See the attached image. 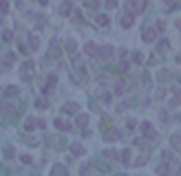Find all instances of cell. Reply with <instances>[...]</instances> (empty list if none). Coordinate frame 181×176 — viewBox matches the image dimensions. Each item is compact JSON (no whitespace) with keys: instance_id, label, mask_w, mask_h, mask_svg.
I'll list each match as a JSON object with an SVG mask.
<instances>
[{"instance_id":"obj_1","label":"cell","mask_w":181,"mask_h":176,"mask_svg":"<svg viewBox=\"0 0 181 176\" xmlns=\"http://www.w3.org/2000/svg\"><path fill=\"white\" fill-rule=\"evenodd\" d=\"M141 132H144V134H146L150 141H157V130H155L148 121H144V123H141Z\"/></svg>"},{"instance_id":"obj_2","label":"cell","mask_w":181,"mask_h":176,"mask_svg":"<svg viewBox=\"0 0 181 176\" xmlns=\"http://www.w3.org/2000/svg\"><path fill=\"white\" fill-rule=\"evenodd\" d=\"M133 22H135V13H131V11H126L124 16H121V27H133Z\"/></svg>"},{"instance_id":"obj_3","label":"cell","mask_w":181,"mask_h":176,"mask_svg":"<svg viewBox=\"0 0 181 176\" xmlns=\"http://www.w3.org/2000/svg\"><path fill=\"white\" fill-rule=\"evenodd\" d=\"M155 38H157V33H155V29H152V27H150V29H146V31H144V35H141V40H144V42H152Z\"/></svg>"},{"instance_id":"obj_4","label":"cell","mask_w":181,"mask_h":176,"mask_svg":"<svg viewBox=\"0 0 181 176\" xmlns=\"http://www.w3.org/2000/svg\"><path fill=\"white\" fill-rule=\"evenodd\" d=\"M84 51H86L88 55H97V51H99V48H97V44H93V42H86V44H84Z\"/></svg>"},{"instance_id":"obj_5","label":"cell","mask_w":181,"mask_h":176,"mask_svg":"<svg viewBox=\"0 0 181 176\" xmlns=\"http://www.w3.org/2000/svg\"><path fill=\"white\" fill-rule=\"evenodd\" d=\"M55 128L62 130V132H66V130H71V123H66L64 119H55Z\"/></svg>"},{"instance_id":"obj_6","label":"cell","mask_w":181,"mask_h":176,"mask_svg":"<svg viewBox=\"0 0 181 176\" xmlns=\"http://www.w3.org/2000/svg\"><path fill=\"white\" fill-rule=\"evenodd\" d=\"M2 97H13L18 95V86H9V88H2V93H0Z\"/></svg>"},{"instance_id":"obj_7","label":"cell","mask_w":181,"mask_h":176,"mask_svg":"<svg viewBox=\"0 0 181 176\" xmlns=\"http://www.w3.org/2000/svg\"><path fill=\"white\" fill-rule=\"evenodd\" d=\"M97 55H99V57H111V55H113V48H111V46H102L99 51H97Z\"/></svg>"},{"instance_id":"obj_8","label":"cell","mask_w":181,"mask_h":176,"mask_svg":"<svg viewBox=\"0 0 181 176\" xmlns=\"http://www.w3.org/2000/svg\"><path fill=\"white\" fill-rule=\"evenodd\" d=\"M71 152H73L75 156H82V154H84V147H82L80 143H73V145H71Z\"/></svg>"},{"instance_id":"obj_9","label":"cell","mask_w":181,"mask_h":176,"mask_svg":"<svg viewBox=\"0 0 181 176\" xmlns=\"http://www.w3.org/2000/svg\"><path fill=\"white\" fill-rule=\"evenodd\" d=\"M64 112L75 115V112H80V106H77V104H66V106H64Z\"/></svg>"},{"instance_id":"obj_10","label":"cell","mask_w":181,"mask_h":176,"mask_svg":"<svg viewBox=\"0 0 181 176\" xmlns=\"http://www.w3.org/2000/svg\"><path fill=\"white\" fill-rule=\"evenodd\" d=\"M126 7H128V9H133V11H141V9L146 7V2H128Z\"/></svg>"},{"instance_id":"obj_11","label":"cell","mask_w":181,"mask_h":176,"mask_svg":"<svg viewBox=\"0 0 181 176\" xmlns=\"http://www.w3.org/2000/svg\"><path fill=\"white\" fill-rule=\"evenodd\" d=\"M97 24H102V27H106V24H108V16L106 13H97Z\"/></svg>"},{"instance_id":"obj_12","label":"cell","mask_w":181,"mask_h":176,"mask_svg":"<svg viewBox=\"0 0 181 176\" xmlns=\"http://www.w3.org/2000/svg\"><path fill=\"white\" fill-rule=\"evenodd\" d=\"M157 174H159V176H168V174H170V165H166V163L159 165V167H157Z\"/></svg>"},{"instance_id":"obj_13","label":"cell","mask_w":181,"mask_h":176,"mask_svg":"<svg viewBox=\"0 0 181 176\" xmlns=\"http://www.w3.org/2000/svg\"><path fill=\"white\" fill-rule=\"evenodd\" d=\"M53 176H66V167L64 165H55L53 167Z\"/></svg>"},{"instance_id":"obj_14","label":"cell","mask_w":181,"mask_h":176,"mask_svg":"<svg viewBox=\"0 0 181 176\" xmlns=\"http://www.w3.org/2000/svg\"><path fill=\"white\" fill-rule=\"evenodd\" d=\"M77 125H80V128H86V125H88V117L80 115V117H77Z\"/></svg>"},{"instance_id":"obj_15","label":"cell","mask_w":181,"mask_h":176,"mask_svg":"<svg viewBox=\"0 0 181 176\" xmlns=\"http://www.w3.org/2000/svg\"><path fill=\"white\" fill-rule=\"evenodd\" d=\"M36 108H40V110H44V108H49V102H46V99H44V97H40V99H38V102H36Z\"/></svg>"},{"instance_id":"obj_16","label":"cell","mask_w":181,"mask_h":176,"mask_svg":"<svg viewBox=\"0 0 181 176\" xmlns=\"http://www.w3.org/2000/svg\"><path fill=\"white\" fill-rule=\"evenodd\" d=\"M71 9H73V2H64V5L60 7V13H62V16H66Z\"/></svg>"},{"instance_id":"obj_17","label":"cell","mask_w":181,"mask_h":176,"mask_svg":"<svg viewBox=\"0 0 181 176\" xmlns=\"http://www.w3.org/2000/svg\"><path fill=\"white\" fill-rule=\"evenodd\" d=\"M170 143L177 147V150H181V137L179 134H174V137H170Z\"/></svg>"},{"instance_id":"obj_18","label":"cell","mask_w":181,"mask_h":176,"mask_svg":"<svg viewBox=\"0 0 181 176\" xmlns=\"http://www.w3.org/2000/svg\"><path fill=\"white\" fill-rule=\"evenodd\" d=\"M33 128H38V125H36V119L31 117V119H27V123H24V130H33Z\"/></svg>"},{"instance_id":"obj_19","label":"cell","mask_w":181,"mask_h":176,"mask_svg":"<svg viewBox=\"0 0 181 176\" xmlns=\"http://www.w3.org/2000/svg\"><path fill=\"white\" fill-rule=\"evenodd\" d=\"M104 137H106V141H115V139H117L119 134H117V130H108V132H106Z\"/></svg>"},{"instance_id":"obj_20","label":"cell","mask_w":181,"mask_h":176,"mask_svg":"<svg viewBox=\"0 0 181 176\" xmlns=\"http://www.w3.org/2000/svg\"><path fill=\"white\" fill-rule=\"evenodd\" d=\"M29 42H31V48H33V51L40 46V40H38V35H31V38H29Z\"/></svg>"},{"instance_id":"obj_21","label":"cell","mask_w":181,"mask_h":176,"mask_svg":"<svg viewBox=\"0 0 181 176\" xmlns=\"http://www.w3.org/2000/svg\"><path fill=\"white\" fill-rule=\"evenodd\" d=\"M124 90H126V84H124V82H117V84H115V93H117V95H121Z\"/></svg>"},{"instance_id":"obj_22","label":"cell","mask_w":181,"mask_h":176,"mask_svg":"<svg viewBox=\"0 0 181 176\" xmlns=\"http://www.w3.org/2000/svg\"><path fill=\"white\" fill-rule=\"evenodd\" d=\"M121 161H124V163L131 161V150H124V152H121Z\"/></svg>"},{"instance_id":"obj_23","label":"cell","mask_w":181,"mask_h":176,"mask_svg":"<svg viewBox=\"0 0 181 176\" xmlns=\"http://www.w3.org/2000/svg\"><path fill=\"white\" fill-rule=\"evenodd\" d=\"M2 40H7V42H11V40H13V35H11V31H2Z\"/></svg>"},{"instance_id":"obj_24","label":"cell","mask_w":181,"mask_h":176,"mask_svg":"<svg viewBox=\"0 0 181 176\" xmlns=\"http://www.w3.org/2000/svg\"><path fill=\"white\" fill-rule=\"evenodd\" d=\"M9 11V2H0V13H7Z\"/></svg>"},{"instance_id":"obj_25","label":"cell","mask_w":181,"mask_h":176,"mask_svg":"<svg viewBox=\"0 0 181 176\" xmlns=\"http://www.w3.org/2000/svg\"><path fill=\"white\" fill-rule=\"evenodd\" d=\"M11 64H13V55H11V53H9V55H7V57H5V66H11Z\"/></svg>"},{"instance_id":"obj_26","label":"cell","mask_w":181,"mask_h":176,"mask_svg":"<svg viewBox=\"0 0 181 176\" xmlns=\"http://www.w3.org/2000/svg\"><path fill=\"white\" fill-rule=\"evenodd\" d=\"M11 154H13V147H11V145H7V147H5V156H7V159H9V156H11Z\"/></svg>"},{"instance_id":"obj_27","label":"cell","mask_w":181,"mask_h":176,"mask_svg":"<svg viewBox=\"0 0 181 176\" xmlns=\"http://www.w3.org/2000/svg\"><path fill=\"white\" fill-rule=\"evenodd\" d=\"M20 161H22V163H31V156H29V154H22Z\"/></svg>"},{"instance_id":"obj_28","label":"cell","mask_w":181,"mask_h":176,"mask_svg":"<svg viewBox=\"0 0 181 176\" xmlns=\"http://www.w3.org/2000/svg\"><path fill=\"white\" fill-rule=\"evenodd\" d=\"M166 48H168V42H161V44H159V51L164 53V51H166Z\"/></svg>"},{"instance_id":"obj_29","label":"cell","mask_w":181,"mask_h":176,"mask_svg":"<svg viewBox=\"0 0 181 176\" xmlns=\"http://www.w3.org/2000/svg\"><path fill=\"white\" fill-rule=\"evenodd\" d=\"M86 7H91V9H97V7H99V2H86Z\"/></svg>"},{"instance_id":"obj_30","label":"cell","mask_w":181,"mask_h":176,"mask_svg":"<svg viewBox=\"0 0 181 176\" xmlns=\"http://www.w3.org/2000/svg\"><path fill=\"white\" fill-rule=\"evenodd\" d=\"M133 60H135V62H141L144 57H141V53H135V55H133Z\"/></svg>"},{"instance_id":"obj_31","label":"cell","mask_w":181,"mask_h":176,"mask_svg":"<svg viewBox=\"0 0 181 176\" xmlns=\"http://www.w3.org/2000/svg\"><path fill=\"white\" fill-rule=\"evenodd\" d=\"M117 176H126V174H117Z\"/></svg>"}]
</instances>
